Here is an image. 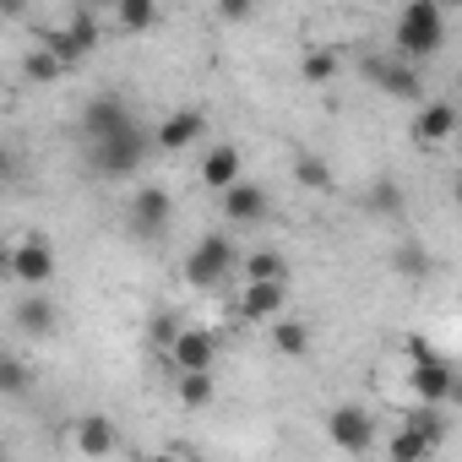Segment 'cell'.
I'll use <instances>...</instances> for the list:
<instances>
[{
    "label": "cell",
    "instance_id": "obj_3",
    "mask_svg": "<svg viewBox=\"0 0 462 462\" xmlns=\"http://www.w3.org/2000/svg\"><path fill=\"white\" fill-rule=\"evenodd\" d=\"M240 267V256H235V245H228L223 235H201L196 245H190V256H185V278L196 283V289H217V283H228V273Z\"/></svg>",
    "mask_w": 462,
    "mask_h": 462
},
{
    "label": "cell",
    "instance_id": "obj_30",
    "mask_svg": "<svg viewBox=\"0 0 462 462\" xmlns=\"http://www.w3.org/2000/svg\"><path fill=\"white\" fill-rule=\"evenodd\" d=\"M370 207H375V212H402V185H397V180H381V185L370 190Z\"/></svg>",
    "mask_w": 462,
    "mask_h": 462
},
{
    "label": "cell",
    "instance_id": "obj_27",
    "mask_svg": "<svg viewBox=\"0 0 462 462\" xmlns=\"http://www.w3.org/2000/svg\"><path fill=\"white\" fill-rule=\"evenodd\" d=\"M300 77H305V82H316V88H321V82H332V77H337V55H332V50H310V55L300 60Z\"/></svg>",
    "mask_w": 462,
    "mask_h": 462
},
{
    "label": "cell",
    "instance_id": "obj_14",
    "mask_svg": "<svg viewBox=\"0 0 462 462\" xmlns=\"http://www.w3.org/2000/svg\"><path fill=\"white\" fill-rule=\"evenodd\" d=\"M201 131H207V115H201V109H174V115L158 125V147H163V152H180V147L201 142Z\"/></svg>",
    "mask_w": 462,
    "mask_h": 462
},
{
    "label": "cell",
    "instance_id": "obj_17",
    "mask_svg": "<svg viewBox=\"0 0 462 462\" xmlns=\"http://www.w3.org/2000/svg\"><path fill=\"white\" fill-rule=\"evenodd\" d=\"M392 273L419 283V278H430V273H435V262H430V251H424L419 240H402V245H392Z\"/></svg>",
    "mask_w": 462,
    "mask_h": 462
},
{
    "label": "cell",
    "instance_id": "obj_18",
    "mask_svg": "<svg viewBox=\"0 0 462 462\" xmlns=\"http://www.w3.org/2000/svg\"><path fill=\"white\" fill-rule=\"evenodd\" d=\"M39 44H44V50H55V55L66 60V66L88 60V44H82V39L71 33V23H66V28H39Z\"/></svg>",
    "mask_w": 462,
    "mask_h": 462
},
{
    "label": "cell",
    "instance_id": "obj_22",
    "mask_svg": "<svg viewBox=\"0 0 462 462\" xmlns=\"http://www.w3.org/2000/svg\"><path fill=\"white\" fill-rule=\"evenodd\" d=\"M402 424L424 430V435H430L435 446L446 440V413H440V402H424V397H419V408H413V413H402Z\"/></svg>",
    "mask_w": 462,
    "mask_h": 462
},
{
    "label": "cell",
    "instance_id": "obj_2",
    "mask_svg": "<svg viewBox=\"0 0 462 462\" xmlns=\"http://www.w3.org/2000/svg\"><path fill=\"white\" fill-rule=\"evenodd\" d=\"M446 39V12H440V0H408L402 17H397V50L408 60H430Z\"/></svg>",
    "mask_w": 462,
    "mask_h": 462
},
{
    "label": "cell",
    "instance_id": "obj_36",
    "mask_svg": "<svg viewBox=\"0 0 462 462\" xmlns=\"http://www.w3.org/2000/svg\"><path fill=\"white\" fill-rule=\"evenodd\" d=\"M440 6H462V0H440Z\"/></svg>",
    "mask_w": 462,
    "mask_h": 462
},
{
    "label": "cell",
    "instance_id": "obj_34",
    "mask_svg": "<svg viewBox=\"0 0 462 462\" xmlns=\"http://www.w3.org/2000/svg\"><path fill=\"white\" fill-rule=\"evenodd\" d=\"M23 12V0H6V17H17Z\"/></svg>",
    "mask_w": 462,
    "mask_h": 462
},
{
    "label": "cell",
    "instance_id": "obj_10",
    "mask_svg": "<svg viewBox=\"0 0 462 462\" xmlns=\"http://www.w3.org/2000/svg\"><path fill=\"white\" fill-rule=\"evenodd\" d=\"M327 430H332V446H343V451H370L375 446V424H370L365 408H332Z\"/></svg>",
    "mask_w": 462,
    "mask_h": 462
},
{
    "label": "cell",
    "instance_id": "obj_21",
    "mask_svg": "<svg viewBox=\"0 0 462 462\" xmlns=\"http://www.w3.org/2000/svg\"><path fill=\"white\" fill-rule=\"evenodd\" d=\"M430 451H435V440H430L424 430L397 424V435H392V457H397V462H413V457H430Z\"/></svg>",
    "mask_w": 462,
    "mask_h": 462
},
{
    "label": "cell",
    "instance_id": "obj_35",
    "mask_svg": "<svg viewBox=\"0 0 462 462\" xmlns=\"http://www.w3.org/2000/svg\"><path fill=\"white\" fill-rule=\"evenodd\" d=\"M451 196H457V207H462V174H457V185H451Z\"/></svg>",
    "mask_w": 462,
    "mask_h": 462
},
{
    "label": "cell",
    "instance_id": "obj_5",
    "mask_svg": "<svg viewBox=\"0 0 462 462\" xmlns=\"http://www.w3.org/2000/svg\"><path fill=\"white\" fill-rule=\"evenodd\" d=\"M169 223H174V201H169V190L147 185V190L131 196V207H125V228H131L136 240H163V235H169Z\"/></svg>",
    "mask_w": 462,
    "mask_h": 462
},
{
    "label": "cell",
    "instance_id": "obj_4",
    "mask_svg": "<svg viewBox=\"0 0 462 462\" xmlns=\"http://www.w3.org/2000/svg\"><path fill=\"white\" fill-rule=\"evenodd\" d=\"M408 354H413V375H408V381H413V392H419L424 402H440V408H446V402H451V386H457V370H451L440 354H430V343H424V337H413V343H408Z\"/></svg>",
    "mask_w": 462,
    "mask_h": 462
},
{
    "label": "cell",
    "instance_id": "obj_15",
    "mask_svg": "<svg viewBox=\"0 0 462 462\" xmlns=\"http://www.w3.org/2000/svg\"><path fill=\"white\" fill-rule=\"evenodd\" d=\"M55 327H60V316H55V305L33 289L23 305H17V332H28V337H55Z\"/></svg>",
    "mask_w": 462,
    "mask_h": 462
},
{
    "label": "cell",
    "instance_id": "obj_25",
    "mask_svg": "<svg viewBox=\"0 0 462 462\" xmlns=\"http://www.w3.org/2000/svg\"><path fill=\"white\" fill-rule=\"evenodd\" d=\"M273 343H278V354H294V359H300V354L310 348V327H305V321H278V327H273Z\"/></svg>",
    "mask_w": 462,
    "mask_h": 462
},
{
    "label": "cell",
    "instance_id": "obj_37",
    "mask_svg": "<svg viewBox=\"0 0 462 462\" xmlns=\"http://www.w3.org/2000/svg\"><path fill=\"white\" fill-rule=\"evenodd\" d=\"M104 6H120V0H104Z\"/></svg>",
    "mask_w": 462,
    "mask_h": 462
},
{
    "label": "cell",
    "instance_id": "obj_9",
    "mask_svg": "<svg viewBox=\"0 0 462 462\" xmlns=\"http://www.w3.org/2000/svg\"><path fill=\"white\" fill-rule=\"evenodd\" d=\"M125 120H136V115H131V104H125L120 93H98V98H88V104H82V136H88V142H98V136L120 131Z\"/></svg>",
    "mask_w": 462,
    "mask_h": 462
},
{
    "label": "cell",
    "instance_id": "obj_26",
    "mask_svg": "<svg viewBox=\"0 0 462 462\" xmlns=\"http://www.w3.org/2000/svg\"><path fill=\"white\" fill-rule=\"evenodd\" d=\"M23 71H28V82H55V77L66 71V60H60L55 50H44V44H39V50L28 55V66H23Z\"/></svg>",
    "mask_w": 462,
    "mask_h": 462
},
{
    "label": "cell",
    "instance_id": "obj_24",
    "mask_svg": "<svg viewBox=\"0 0 462 462\" xmlns=\"http://www.w3.org/2000/svg\"><path fill=\"white\" fill-rule=\"evenodd\" d=\"M294 180H300L305 190H327V185H332V169H327L316 152H300V158H294Z\"/></svg>",
    "mask_w": 462,
    "mask_h": 462
},
{
    "label": "cell",
    "instance_id": "obj_11",
    "mask_svg": "<svg viewBox=\"0 0 462 462\" xmlns=\"http://www.w3.org/2000/svg\"><path fill=\"white\" fill-rule=\"evenodd\" d=\"M283 300H289V283H278V278H251V289H245V300H240V316H245V321H273V316L283 310Z\"/></svg>",
    "mask_w": 462,
    "mask_h": 462
},
{
    "label": "cell",
    "instance_id": "obj_20",
    "mask_svg": "<svg viewBox=\"0 0 462 462\" xmlns=\"http://www.w3.org/2000/svg\"><path fill=\"white\" fill-rule=\"evenodd\" d=\"M77 446H82L88 457H104V451L115 446V430H109V419H104V413H88V419L77 424Z\"/></svg>",
    "mask_w": 462,
    "mask_h": 462
},
{
    "label": "cell",
    "instance_id": "obj_29",
    "mask_svg": "<svg viewBox=\"0 0 462 462\" xmlns=\"http://www.w3.org/2000/svg\"><path fill=\"white\" fill-rule=\"evenodd\" d=\"M0 392H6V397H23V392H28V365L12 359V354L0 359Z\"/></svg>",
    "mask_w": 462,
    "mask_h": 462
},
{
    "label": "cell",
    "instance_id": "obj_28",
    "mask_svg": "<svg viewBox=\"0 0 462 462\" xmlns=\"http://www.w3.org/2000/svg\"><path fill=\"white\" fill-rule=\"evenodd\" d=\"M245 278H278V283H289V267H283L278 251H251L245 256Z\"/></svg>",
    "mask_w": 462,
    "mask_h": 462
},
{
    "label": "cell",
    "instance_id": "obj_23",
    "mask_svg": "<svg viewBox=\"0 0 462 462\" xmlns=\"http://www.w3.org/2000/svg\"><path fill=\"white\" fill-rule=\"evenodd\" d=\"M120 23L131 28V33H147V28H158V0H120Z\"/></svg>",
    "mask_w": 462,
    "mask_h": 462
},
{
    "label": "cell",
    "instance_id": "obj_7",
    "mask_svg": "<svg viewBox=\"0 0 462 462\" xmlns=\"http://www.w3.org/2000/svg\"><path fill=\"white\" fill-rule=\"evenodd\" d=\"M365 77H370L381 93H392L397 104H419V98H424V77H419L413 66H402V60H381V55H370V60H365Z\"/></svg>",
    "mask_w": 462,
    "mask_h": 462
},
{
    "label": "cell",
    "instance_id": "obj_19",
    "mask_svg": "<svg viewBox=\"0 0 462 462\" xmlns=\"http://www.w3.org/2000/svg\"><path fill=\"white\" fill-rule=\"evenodd\" d=\"M212 397H217L212 370H180V402H185V408H207Z\"/></svg>",
    "mask_w": 462,
    "mask_h": 462
},
{
    "label": "cell",
    "instance_id": "obj_38",
    "mask_svg": "<svg viewBox=\"0 0 462 462\" xmlns=\"http://www.w3.org/2000/svg\"><path fill=\"white\" fill-rule=\"evenodd\" d=\"M457 109H462V104H457Z\"/></svg>",
    "mask_w": 462,
    "mask_h": 462
},
{
    "label": "cell",
    "instance_id": "obj_32",
    "mask_svg": "<svg viewBox=\"0 0 462 462\" xmlns=\"http://www.w3.org/2000/svg\"><path fill=\"white\" fill-rule=\"evenodd\" d=\"M174 337H180V327H174L169 316H152V343H158V348H174Z\"/></svg>",
    "mask_w": 462,
    "mask_h": 462
},
{
    "label": "cell",
    "instance_id": "obj_33",
    "mask_svg": "<svg viewBox=\"0 0 462 462\" xmlns=\"http://www.w3.org/2000/svg\"><path fill=\"white\" fill-rule=\"evenodd\" d=\"M451 402H457V408H462V375H457V386H451Z\"/></svg>",
    "mask_w": 462,
    "mask_h": 462
},
{
    "label": "cell",
    "instance_id": "obj_6",
    "mask_svg": "<svg viewBox=\"0 0 462 462\" xmlns=\"http://www.w3.org/2000/svg\"><path fill=\"white\" fill-rule=\"evenodd\" d=\"M6 278L23 283V289H44V283L55 278V251H50V240H23V245H12Z\"/></svg>",
    "mask_w": 462,
    "mask_h": 462
},
{
    "label": "cell",
    "instance_id": "obj_16",
    "mask_svg": "<svg viewBox=\"0 0 462 462\" xmlns=\"http://www.w3.org/2000/svg\"><path fill=\"white\" fill-rule=\"evenodd\" d=\"M201 180H207V185L223 196L228 185L240 180V147H228V142H223V147H212V152L201 158Z\"/></svg>",
    "mask_w": 462,
    "mask_h": 462
},
{
    "label": "cell",
    "instance_id": "obj_31",
    "mask_svg": "<svg viewBox=\"0 0 462 462\" xmlns=\"http://www.w3.org/2000/svg\"><path fill=\"white\" fill-rule=\"evenodd\" d=\"M251 12H256V0H217V17L223 23H245Z\"/></svg>",
    "mask_w": 462,
    "mask_h": 462
},
{
    "label": "cell",
    "instance_id": "obj_12",
    "mask_svg": "<svg viewBox=\"0 0 462 462\" xmlns=\"http://www.w3.org/2000/svg\"><path fill=\"white\" fill-rule=\"evenodd\" d=\"M223 217H228V223H262V217H267V190L235 180V185L223 190Z\"/></svg>",
    "mask_w": 462,
    "mask_h": 462
},
{
    "label": "cell",
    "instance_id": "obj_13",
    "mask_svg": "<svg viewBox=\"0 0 462 462\" xmlns=\"http://www.w3.org/2000/svg\"><path fill=\"white\" fill-rule=\"evenodd\" d=\"M457 120H462V109L457 104H424L419 109V120H413V142H424V147H435V142H446L451 131H457Z\"/></svg>",
    "mask_w": 462,
    "mask_h": 462
},
{
    "label": "cell",
    "instance_id": "obj_1",
    "mask_svg": "<svg viewBox=\"0 0 462 462\" xmlns=\"http://www.w3.org/2000/svg\"><path fill=\"white\" fill-rule=\"evenodd\" d=\"M152 147H158V131H147L142 120H125L120 131L88 142V163H93V174H104V180H125V174H136V169L152 158Z\"/></svg>",
    "mask_w": 462,
    "mask_h": 462
},
{
    "label": "cell",
    "instance_id": "obj_8",
    "mask_svg": "<svg viewBox=\"0 0 462 462\" xmlns=\"http://www.w3.org/2000/svg\"><path fill=\"white\" fill-rule=\"evenodd\" d=\"M169 365H174V375H180V370H212V365H217V332H207V327H180V337H174V348H169Z\"/></svg>",
    "mask_w": 462,
    "mask_h": 462
}]
</instances>
